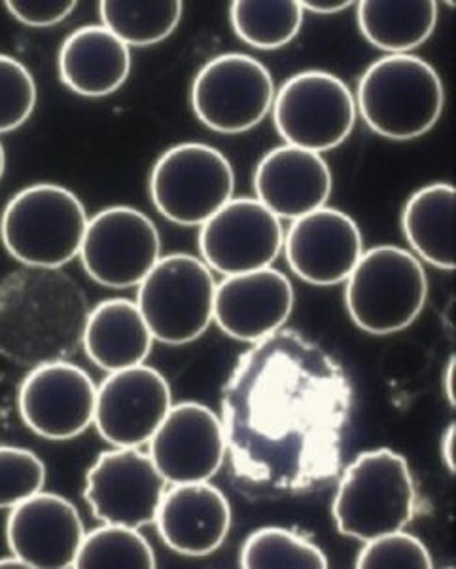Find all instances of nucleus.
I'll return each mask as SVG.
<instances>
[{"label": "nucleus", "mask_w": 456, "mask_h": 569, "mask_svg": "<svg viewBox=\"0 0 456 569\" xmlns=\"http://www.w3.org/2000/svg\"><path fill=\"white\" fill-rule=\"evenodd\" d=\"M168 482L149 453L116 448L97 458L85 477L84 498L104 525L142 528L154 525Z\"/></svg>", "instance_id": "f8f14e48"}, {"label": "nucleus", "mask_w": 456, "mask_h": 569, "mask_svg": "<svg viewBox=\"0 0 456 569\" xmlns=\"http://www.w3.org/2000/svg\"><path fill=\"white\" fill-rule=\"evenodd\" d=\"M356 104L369 130L409 141L425 136L444 112V82L425 59L399 53L375 61L362 74Z\"/></svg>", "instance_id": "7ed1b4c3"}, {"label": "nucleus", "mask_w": 456, "mask_h": 569, "mask_svg": "<svg viewBox=\"0 0 456 569\" xmlns=\"http://www.w3.org/2000/svg\"><path fill=\"white\" fill-rule=\"evenodd\" d=\"M351 0H305L302 2L303 10H311L315 13H337L353 7Z\"/></svg>", "instance_id": "72a5a7b5"}, {"label": "nucleus", "mask_w": 456, "mask_h": 569, "mask_svg": "<svg viewBox=\"0 0 456 569\" xmlns=\"http://www.w3.org/2000/svg\"><path fill=\"white\" fill-rule=\"evenodd\" d=\"M154 220L135 208L103 209L88 220L80 259L95 283L110 289L141 284L161 259Z\"/></svg>", "instance_id": "9b49d317"}, {"label": "nucleus", "mask_w": 456, "mask_h": 569, "mask_svg": "<svg viewBox=\"0 0 456 569\" xmlns=\"http://www.w3.org/2000/svg\"><path fill=\"white\" fill-rule=\"evenodd\" d=\"M155 526L163 543L182 557L213 555L232 526V507L219 488L209 482L174 485L161 499Z\"/></svg>", "instance_id": "aec40b11"}, {"label": "nucleus", "mask_w": 456, "mask_h": 569, "mask_svg": "<svg viewBox=\"0 0 456 569\" xmlns=\"http://www.w3.org/2000/svg\"><path fill=\"white\" fill-rule=\"evenodd\" d=\"M273 120L286 144L321 154L351 136L356 101L341 78L324 71L300 72L276 93Z\"/></svg>", "instance_id": "1a4fd4ad"}, {"label": "nucleus", "mask_w": 456, "mask_h": 569, "mask_svg": "<svg viewBox=\"0 0 456 569\" xmlns=\"http://www.w3.org/2000/svg\"><path fill=\"white\" fill-rule=\"evenodd\" d=\"M88 220L84 203L69 188L32 184L8 201L0 240L21 264L59 270L80 254Z\"/></svg>", "instance_id": "20e7f679"}, {"label": "nucleus", "mask_w": 456, "mask_h": 569, "mask_svg": "<svg viewBox=\"0 0 456 569\" xmlns=\"http://www.w3.org/2000/svg\"><path fill=\"white\" fill-rule=\"evenodd\" d=\"M131 72L129 46L103 26L80 27L59 50V78L84 98L120 90Z\"/></svg>", "instance_id": "4be33fe9"}, {"label": "nucleus", "mask_w": 456, "mask_h": 569, "mask_svg": "<svg viewBox=\"0 0 456 569\" xmlns=\"http://www.w3.org/2000/svg\"><path fill=\"white\" fill-rule=\"evenodd\" d=\"M232 23L239 39L257 50H276L296 39L303 23L297 0H235Z\"/></svg>", "instance_id": "a878e982"}, {"label": "nucleus", "mask_w": 456, "mask_h": 569, "mask_svg": "<svg viewBox=\"0 0 456 569\" xmlns=\"http://www.w3.org/2000/svg\"><path fill=\"white\" fill-rule=\"evenodd\" d=\"M283 247L292 272L318 287L347 281L364 254L361 228L334 208L316 209L294 220Z\"/></svg>", "instance_id": "f3484780"}, {"label": "nucleus", "mask_w": 456, "mask_h": 569, "mask_svg": "<svg viewBox=\"0 0 456 569\" xmlns=\"http://www.w3.org/2000/svg\"><path fill=\"white\" fill-rule=\"evenodd\" d=\"M82 343L91 361L110 375L144 365L154 337L136 302L110 298L90 311Z\"/></svg>", "instance_id": "5701e85b"}, {"label": "nucleus", "mask_w": 456, "mask_h": 569, "mask_svg": "<svg viewBox=\"0 0 456 569\" xmlns=\"http://www.w3.org/2000/svg\"><path fill=\"white\" fill-rule=\"evenodd\" d=\"M426 298L425 268L412 252L394 246L364 252L345 289L351 319L377 337L407 329L420 316Z\"/></svg>", "instance_id": "423d86ee"}, {"label": "nucleus", "mask_w": 456, "mask_h": 569, "mask_svg": "<svg viewBox=\"0 0 456 569\" xmlns=\"http://www.w3.org/2000/svg\"><path fill=\"white\" fill-rule=\"evenodd\" d=\"M437 23L434 0H364L358 26L367 42L391 56L409 53L430 39Z\"/></svg>", "instance_id": "393cba45"}, {"label": "nucleus", "mask_w": 456, "mask_h": 569, "mask_svg": "<svg viewBox=\"0 0 456 569\" xmlns=\"http://www.w3.org/2000/svg\"><path fill=\"white\" fill-rule=\"evenodd\" d=\"M281 219L252 198L227 201L200 230V251L225 278L270 268L283 249Z\"/></svg>", "instance_id": "ddd939ff"}, {"label": "nucleus", "mask_w": 456, "mask_h": 569, "mask_svg": "<svg viewBox=\"0 0 456 569\" xmlns=\"http://www.w3.org/2000/svg\"><path fill=\"white\" fill-rule=\"evenodd\" d=\"M244 569H326L328 558L315 543L284 528L254 531L241 550Z\"/></svg>", "instance_id": "c85d7f7f"}, {"label": "nucleus", "mask_w": 456, "mask_h": 569, "mask_svg": "<svg viewBox=\"0 0 456 569\" xmlns=\"http://www.w3.org/2000/svg\"><path fill=\"white\" fill-rule=\"evenodd\" d=\"M417 509V490L404 456L379 448L364 452L347 467L334 501L343 536L361 541L404 530Z\"/></svg>", "instance_id": "39448f33"}, {"label": "nucleus", "mask_w": 456, "mask_h": 569, "mask_svg": "<svg viewBox=\"0 0 456 569\" xmlns=\"http://www.w3.org/2000/svg\"><path fill=\"white\" fill-rule=\"evenodd\" d=\"M294 308V287L278 270L230 276L216 284L214 321L227 337L256 343L283 329Z\"/></svg>", "instance_id": "6ab92c4d"}, {"label": "nucleus", "mask_w": 456, "mask_h": 569, "mask_svg": "<svg viewBox=\"0 0 456 569\" xmlns=\"http://www.w3.org/2000/svg\"><path fill=\"white\" fill-rule=\"evenodd\" d=\"M455 188L445 182L420 188L405 203L402 228L420 259L455 270Z\"/></svg>", "instance_id": "b1692460"}, {"label": "nucleus", "mask_w": 456, "mask_h": 569, "mask_svg": "<svg viewBox=\"0 0 456 569\" xmlns=\"http://www.w3.org/2000/svg\"><path fill=\"white\" fill-rule=\"evenodd\" d=\"M45 485V466L27 448L0 447V511L13 509Z\"/></svg>", "instance_id": "c756f323"}, {"label": "nucleus", "mask_w": 456, "mask_h": 569, "mask_svg": "<svg viewBox=\"0 0 456 569\" xmlns=\"http://www.w3.org/2000/svg\"><path fill=\"white\" fill-rule=\"evenodd\" d=\"M4 169H7V152H4V147L0 142V179L4 176Z\"/></svg>", "instance_id": "4c0bfd02"}, {"label": "nucleus", "mask_w": 456, "mask_h": 569, "mask_svg": "<svg viewBox=\"0 0 456 569\" xmlns=\"http://www.w3.org/2000/svg\"><path fill=\"white\" fill-rule=\"evenodd\" d=\"M18 402L32 433L48 440H71L95 420L97 386L72 362H44L27 375Z\"/></svg>", "instance_id": "2eb2a0df"}, {"label": "nucleus", "mask_w": 456, "mask_h": 569, "mask_svg": "<svg viewBox=\"0 0 456 569\" xmlns=\"http://www.w3.org/2000/svg\"><path fill=\"white\" fill-rule=\"evenodd\" d=\"M0 569H29V566L21 558L12 555V557L0 558Z\"/></svg>", "instance_id": "e433bc0d"}, {"label": "nucleus", "mask_w": 456, "mask_h": 569, "mask_svg": "<svg viewBox=\"0 0 456 569\" xmlns=\"http://www.w3.org/2000/svg\"><path fill=\"white\" fill-rule=\"evenodd\" d=\"M275 101L270 69L246 53L211 59L193 80L192 107L209 130L235 136L256 128Z\"/></svg>", "instance_id": "9d476101"}, {"label": "nucleus", "mask_w": 456, "mask_h": 569, "mask_svg": "<svg viewBox=\"0 0 456 569\" xmlns=\"http://www.w3.org/2000/svg\"><path fill=\"white\" fill-rule=\"evenodd\" d=\"M74 568L154 569L155 552L136 528L104 525L85 533Z\"/></svg>", "instance_id": "cd10ccee"}, {"label": "nucleus", "mask_w": 456, "mask_h": 569, "mask_svg": "<svg viewBox=\"0 0 456 569\" xmlns=\"http://www.w3.org/2000/svg\"><path fill=\"white\" fill-rule=\"evenodd\" d=\"M149 445L155 469L171 486L209 482L224 463L222 420L201 402L173 405Z\"/></svg>", "instance_id": "dca6fc26"}, {"label": "nucleus", "mask_w": 456, "mask_h": 569, "mask_svg": "<svg viewBox=\"0 0 456 569\" xmlns=\"http://www.w3.org/2000/svg\"><path fill=\"white\" fill-rule=\"evenodd\" d=\"M214 295L211 268L193 254L173 252L158 260L139 284L136 306L154 340L186 346L213 323Z\"/></svg>", "instance_id": "0eeeda50"}, {"label": "nucleus", "mask_w": 456, "mask_h": 569, "mask_svg": "<svg viewBox=\"0 0 456 569\" xmlns=\"http://www.w3.org/2000/svg\"><path fill=\"white\" fill-rule=\"evenodd\" d=\"M88 316L64 273L27 266L0 283V353L34 367L63 361L82 342Z\"/></svg>", "instance_id": "f03ea898"}, {"label": "nucleus", "mask_w": 456, "mask_h": 569, "mask_svg": "<svg viewBox=\"0 0 456 569\" xmlns=\"http://www.w3.org/2000/svg\"><path fill=\"white\" fill-rule=\"evenodd\" d=\"M356 568L361 569H432L430 552L418 537L404 531L366 541L358 555Z\"/></svg>", "instance_id": "2f4dec72"}, {"label": "nucleus", "mask_w": 456, "mask_h": 569, "mask_svg": "<svg viewBox=\"0 0 456 569\" xmlns=\"http://www.w3.org/2000/svg\"><path fill=\"white\" fill-rule=\"evenodd\" d=\"M7 8L27 27H52L71 16L74 0H8Z\"/></svg>", "instance_id": "473e14b6"}, {"label": "nucleus", "mask_w": 456, "mask_h": 569, "mask_svg": "<svg viewBox=\"0 0 456 569\" xmlns=\"http://www.w3.org/2000/svg\"><path fill=\"white\" fill-rule=\"evenodd\" d=\"M233 190L232 163L203 142H182L163 152L150 176L155 209L181 227H203L233 200Z\"/></svg>", "instance_id": "6e6552de"}, {"label": "nucleus", "mask_w": 456, "mask_h": 569, "mask_svg": "<svg viewBox=\"0 0 456 569\" xmlns=\"http://www.w3.org/2000/svg\"><path fill=\"white\" fill-rule=\"evenodd\" d=\"M84 537L77 507L58 493H34L10 509L8 545L29 569L74 568Z\"/></svg>", "instance_id": "a211bd4d"}, {"label": "nucleus", "mask_w": 456, "mask_h": 569, "mask_svg": "<svg viewBox=\"0 0 456 569\" xmlns=\"http://www.w3.org/2000/svg\"><path fill=\"white\" fill-rule=\"evenodd\" d=\"M37 107L34 78L21 61L0 53V133L21 128Z\"/></svg>", "instance_id": "7c9ffc66"}, {"label": "nucleus", "mask_w": 456, "mask_h": 569, "mask_svg": "<svg viewBox=\"0 0 456 569\" xmlns=\"http://www.w3.org/2000/svg\"><path fill=\"white\" fill-rule=\"evenodd\" d=\"M173 407L171 386L160 370L139 365L110 372L97 388V431L116 448L149 445Z\"/></svg>", "instance_id": "4468645a"}, {"label": "nucleus", "mask_w": 456, "mask_h": 569, "mask_svg": "<svg viewBox=\"0 0 456 569\" xmlns=\"http://www.w3.org/2000/svg\"><path fill=\"white\" fill-rule=\"evenodd\" d=\"M332 184V171L321 154L290 144L267 152L254 176L256 200L278 219H302L324 208Z\"/></svg>", "instance_id": "412c9836"}, {"label": "nucleus", "mask_w": 456, "mask_h": 569, "mask_svg": "<svg viewBox=\"0 0 456 569\" xmlns=\"http://www.w3.org/2000/svg\"><path fill=\"white\" fill-rule=\"evenodd\" d=\"M182 2H128L104 0L101 2V20L110 33L128 46H152L168 39L179 27Z\"/></svg>", "instance_id": "bb28decb"}, {"label": "nucleus", "mask_w": 456, "mask_h": 569, "mask_svg": "<svg viewBox=\"0 0 456 569\" xmlns=\"http://www.w3.org/2000/svg\"><path fill=\"white\" fill-rule=\"evenodd\" d=\"M345 370L296 330H276L239 357L222 395L225 452L244 492L283 498L337 477L351 420Z\"/></svg>", "instance_id": "f257e3e1"}, {"label": "nucleus", "mask_w": 456, "mask_h": 569, "mask_svg": "<svg viewBox=\"0 0 456 569\" xmlns=\"http://www.w3.org/2000/svg\"><path fill=\"white\" fill-rule=\"evenodd\" d=\"M455 440L456 426L455 423H450V426L447 427V431L444 433V439H442V458H444L445 467H447L450 472L456 471Z\"/></svg>", "instance_id": "f704fd0d"}, {"label": "nucleus", "mask_w": 456, "mask_h": 569, "mask_svg": "<svg viewBox=\"0 0 456 569\" xmlns=\"http://www.w3.org/2000/svg\"><path fill=\"white\" fill-rule=\"evenodd\" d=\"M455 367L456 359L455 356L450 357L449 362H447V367H445L444 372V391L445 397H447V401H449L450 407H455Z\"/></svg>", "instance_id": "c9c22d12"}]
</instances>
